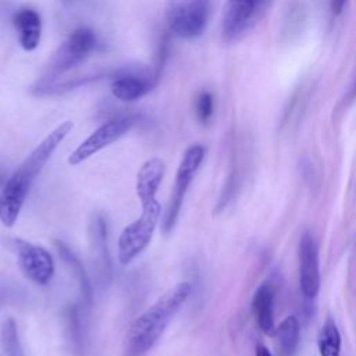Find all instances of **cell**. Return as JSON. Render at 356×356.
<instances>
[{
    "mask_svg": "<svg viewBox=\"0 0 356 356\" xmlns=\"http://www.w3.org/2000/svg\"><path fill=\"white\" fill-rule=\"evenodd\" d=\"M71 121H64L57 125L22 161V164L8 178L0 192V221L6 227H13L26 200L28 192L42 172L46 163L53 156L57 146L65 139L72 129Z\"/></svg>",
    "mask_w": 356,
    "mask_h": 356,
    "instance_id": "1",
    "label": "cell"
},
{
    "mask_svg": "<svg viewBox=\"0 0 356 356\" xmlns=\"http://www.w3.org/2000/svg\"><path fill=\"white\" fill-rule=\"evenodd\" d=\"M192 292L189 282H178L152 303L127 331L122 356H146Z\"/></svg>",
    "mask_w": 356,
    "mask_h": 356,
    "instance_id": "2",
    "label": "cell"
},
{
    "mask_svg": "<svg viewBox=\"0 0 356 356\" xmlns=\"http://www.w3.org/2000/svg\"><path fill=\"white\" fill-rule=\"evenodd\" d=\"M273 0H225L221 13V39L225 43L241 40L267 14Z\"/></svg>",
    "mask_w": 356,
    "mask_h": 356,
    "instance_id": "3",
    "label": "cell"
},
{
    "mask_svg": "<svg viewBox=\"0 0 356 356\" xmlns=\"http://www.w3.org/2000/svg\"><path fill=\"white\" fill-rule=\"evenodd\" d=\"M96 47V35L86 26L76 28L57 49L44 70L40 86L50 85L57 76L81 64Z\"/></svg>",
    "mask_w": 356,
    "mask_h": 356,
    "instance_id": "4",
    "label": "cell"
},
{
    "mask_svg": "<svg viewBox=\"0 0 356 356\" xmlns=\"http://www.w3.org/2000/svg\"><path fill=\"white\" fill-rule=\"evenodd\" d=\"M160 214L161 204L157 199L142 204L140 217L128 224L118 238V260L121 264H129L147 248L160 220Z\"/></svg>",
    "mask_w": 356,
    "mask_h": 356,
    "instance_id": "5",
    "label": "cell"
},
{
    "mask_svg": "<svg viewBox=\"0 0 356 356\" xmlns=\"http://www.w3.org/2000/svg\"><path fill=\"white\" fill-rule=\"evenodd\" d=\"M206 150L202 145H192L186 149V152L182 156V160L178 165L175 181H174V188L167 204V210L163 218V231L165 234L171 232L172 228L175 227V222L178 220L185 195L199 170L202 165V161L204 159Z\"/></svg>",
    "mask_w": 356,
    "mask_h": 356,
    "instance_id": "6",
    "label": "cell"
},
{
    "mask_svg": "<svg viewBox=\"0 0 356 356\" xmlns=\"http://www.w3.org/2000/svg\"><path fill=\"white\" fill-rule=\"evenodd\" d=\"M209 10L210 0H167L165 18L177 36L193 39L204 31Z\"/></svg>",
    "mask_w": 356,
    "mask_h": 356,
    "instance_id": "7",
    "label": "cell"
},
{
    "mask_svg": "<svg viewBox=\"0 0 356 356\" xmlns=\"http://www.w3.org/2000/svg\"><path fill=\"white\" fill-rule=\"evenodd\" d=\"M167 54V44L161 43L157 67L152 71L147 70H122L113 78L111 92L122 102H134L146 96L159 82L161 65L164 64Z\"/></svg>",
    "mask_w": 356,
    "mask_h": 356,
    "instance_id": "8",
    "label": "cell"
},
{
    "mask_svg": "<svg viewBox=\"0 0 356 356\" xmlns=\"http://www.w3.org/2000/svg\"><path fill=\"white\" fill-rule=\"evenodd\" d=\"M136 122V115H120L111 118L95 129L83 142H81L75 150L68 156V164L78 165L100 152L102 149L110 146L121 136H124Z\"/></svg>",
    "mask_w": 356,
    "mask_h": 356,
    "instance_id": "9",
    "label": "cell"
},
{
    "mask_svg": "<svg viewBox=\"0 0 356 356\" xmlns=\"http://www.w3.org/2000/svg\"><path fill=\"white\" fill-rule=\"evenodd\" d=\"M17 260L22 274L38 285H47L54 275V261L49 250L24 239H14Z\"/></svg>",
    "mask_w": 356,
    "mask_h": 356,
    "instance_id": "10",
    "label": "cell"
},
{
    "mask_svg": "<svg viewBox=\"0 0 356 356\" xmlns=\"http://www.w3.org/2000/svg\"><path fill=\"white\" fill-rule=\"evenodd\" d=\"M299 286L307 299H314L320 291L318 248L310 232H305L299 242Z\"/></svg>",
    "mask_w": 356,
    "mask_h": 356,
    "instance_id": "11",
    "label": "cell"
},
{
    "mask_svg": "<svg viewBox=\"0 0 356 356\" xmlns=\"http://www.w3.org/2000/svg\"><path fill=\"white\" fill-rule=\"evenodd\" d=\"M89 242L95 268L99 271L103 281L108 282L111 278V259L107 248V222L96 214L89 225Z\"/></svg>",
    "mask_w": 356,
    "mask_h": 356,
    "instance_id": "12",
    "label": "cell"
},
{
    "mask_svg": "<svg viewBox=\"0 0 356 356\" xmlns=\"http://www.w3.org/2000/svg\"><path fill=\"white\" fill-rule=\"evenodd\" d=\"M164 170V161L159 157H152L146 160L139 168L135 189L140 206L156 200V193L163 181Z\"/></svg>",
    "mask_w": 356,
    "mask_h": 356,
    "instance_id": "13",
    "label": "cell"
},
{
    "mask_svg": "<svg viewBox=\"0 0 356 356\" xmlns=\"http://www.w3.org/2000/svg\"><path fill=\"white\" fill-rule=\"evenodd\" d=\"M14 26L18 32V40L24 50L32 51L38 47L42 35V19L36 10L21 8L13 18Z\"/></svg>",
    "mask_w": 356,
    "mask_h": 356,
    "instance_id": "14",
    "label": "cell"
},
{
    "mask_svg": "<svg viewBox=\"0 0 356 356\" xmlns=\"http://www.w3.org/2000/svg\"><path fill=\"white\" fill-rule=\"evenodd\" d=\"M274 298L275 289L271 282H263L254 292L252 299V310L257 325L264 334L274 332Z\"/></svg>",
    "mask_w": 356,
    "mask_h": 356,
    "instance_id": "15",
    "label": "cell"
},
{
    "mask_svg": "<svg viewBox=\"0 0 356 356\" xmlns=\"http://www.w3.org/2000/svg\"><path fill=\"white\" fill-rule=\"evenodd\" d=\"M54 246L65 263V266L70 268V271L74 274L78 288H79V295H81V305L89 310L93 303V291H92V284L89 281V277L81 263V260L75 256V253L61 241H56Z\"/></svg>",
    "mask_w": 356,
    "mask_h": 356,
    "instance_id": "16",
    "label": "cell"
},
{
    "mask_svg": "<svg viewBox=\"0 0 356 356\" xmlns=\"http://www.w3.org/2000/svg\"><path fill=\"white\" fill-rule=\"evenodd\" d=\"M278 350L282 356H292L300 341V325L295 316L285 317L274 330Z\"/></svg>",
    "mask_w": 356,
    "mask_h": 356,
    "instance_id": "17",
    "label": "cell"
},
{
    "mask_svg": "<svg viewBox=\"0 0 356 356\" xmlns=\"http://www.w3.org/2000/svg\"><path fill=\"white\" fill-rule=\"evenodd\" d=\"M317 346L320 356H339L341 355V334L335 320L328 316L320 328L317 337Z\"/></svg>",
    "mask_w": 356,
    "mask_h": 356,
    "instance_id": "18",
    "label": "cell"
},
{
    "mask_svg": "<svg viewBox=\"0 0 356 356\" xmlns=\"http://www.w3.org/2000/svg\"><path fill=\"white\" fill-rule=\"evenodd\" d=\"M0 348L3 356H25L17 323L10 316L4 317L0 323Z\"/></svg>",
    "mask_w": 356,
    "mask_h": 356,
    "instance_id": "19",
    "label": "cell"
},
{
    "mask_svg": "<svg viewBox=\"0 0 356 356\" xmlns=\"http://www.w3.org/2000/svg\"><path fill=\"white\" fill-rule=\"evenodd\" d=\"M65 317V324H67V331L68 337L72 345L74 352L78 356H82L83 348H85V339H83V325H82V314H81V307L78 305H71L65 309L64 313Z\"/></svg>",
    "mask_w": 356,
    "mask_h": 356,
    "instance_id": "20",
    "label": "cell"
},
{
    "mask_svg": "<svg viewBox=\"0 0 356 356\" xmlns=\"http://www.w3.org/2000/svg\"><path fill=\"white\" fill-rule=\"evenodd\" d=\"M213 110H214V100H213L211 93L207 90L200 92L199 96L196 97V104H195L196 118L202 124H206L211 118Z\"/></svg>",
    "mask_w": 356,
    "mask_h": 356,
    "instance_id": "21",
    "label": "cell"
},
{
    "mask_svg": "<svg viewBox=\"0 0 356 356\" xmlns=\"http://www.w3.org/2000/svg\"><path fill=\"white\" fill-rule=\"evenodd\" d=\"M345 3H346V0H331V1H330V4H331V11H332L335 15L341 14V11H342Z\"/></svg>",
    "mask_w": 356,
    "mask_h": 356,
    "instance_id": "22",
    "label": "cell"
},
{
    "mask_svg": "<svg viewBox=\"0 0 356 356\" xmlns=\"http://www.w3.org/2000/svg\"><path fill=\"white\" fill-rule=\"evenodd\" d=\"M256 356H273V355L267 346H264L263 343H259L256 346Z\"/></svg>",
    "mask_w": 356,
    "mask_h": 356,
    "instance_id": "23",
    "label": "cell"
},
{
    "mask_svg": "<svg viewBox=\"0 0 356 356\" xmlns=\"http://www.w3.org/2000/svg\"><path fill=\"white\" fill-rule=\"evenodd\" d=\"M64 3H72V1H75V0H63Z\"/></svg>",
    "mask_w": 356,
    "mask_h": 356,
    "instance_id": "24",
    "label": "cell"
}]
</instances>
